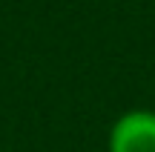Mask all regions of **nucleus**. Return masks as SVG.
Segmentation results:
<instances>
[{"label":"nucleus","mask_w":155,"mask_h":152,"mask_svg":"<svg viewBox=\"0 0 155 152\" xmlns=\"http://www.w3.org/2000/svg\"><path fill=\"white\" fill-rule=\"evenodd\" d=\"M106 152H155V112L152 109H129L106 135Z\"/></svg>","instance_id":"nucleus-1"}]
</instances>
